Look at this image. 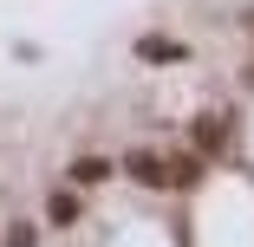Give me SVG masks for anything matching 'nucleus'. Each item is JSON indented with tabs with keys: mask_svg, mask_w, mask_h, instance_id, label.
<instances>
[{
	"mask_svg": "<svg viewBox=\"0 0 254 247\" xmlns=\"http://www.w3.org/2000/svg\"><path fill=\"white\" fill-rule=\"evenodd\" d=\"M118 169H124V176H130L137 189H170V163H163L157 150H130V156H124Z\"/></svg>",
	"mask_w": 254,
	"mask_h": 247,
	"instance_id": "nucleus-1",
	"label": "nucleus"
},
{
	"mask_svg": "<svg viewBox=\"0 0 254 247\" xmlns=\"http://www.w3.org/2000/svg\"><path fill=\"white\" fill-rule=\"evenodd\" d=\"M189 130H195V150H202V156H222V150H228V143H235V137H228L235 124H228L222 111H202V117H195Z\"/></svg>",
	"mask_w": 254,
	"mask_h": 247,
	"instance_id": "nucleus-2",
	"label": "nucleus"
},
{
	"mask_svg": "<svg viewBox=\"0 0 254 247\" xmlns=\"http://www.w3.org/2000/svg\"><path fill=\"white\" fill-rule=\"evenodd\" d=\"M65 176H72L78 189H98V182H111V163H105V156H78Z\"/></svg>",
	"mask_w": 254,
	"mask_h": 247,
	"instance_id": "nucleus-3",
	"label": "nucleus"
},
{
	"mask_svg": "<svg viewBox=\"0 0 254 247\" xmlns=\"http://www.w3.org/2000/svg\"><path fill=\"white\" fill-rule=\"evenodd\" d=\"M195 176H202L195 156H176V163H170V189H195Z\"/></svg>",
	"mask_w": 254,
	"mask_h": 247,
	"instance_id": "nucleus-4",
	"label": "nucleus"
},
{
	"mask_svg": "<svg viewBox=\"0 0 254 247\" xmlns=\"http://www.w3.org/2000/svg\"><path fill=\"white\" fill-rule=\"evenodd\" d=\"M137 52H143V59H183V46H170V39H143Z\"/></svg>",
	"mask_w": 254,
	"mask_h": 247,
	"instance_id": "nucleus-5",
	"label": "nucleus"
},
{
	"mask_svg": "<svg viewBox=\"0 0 254 247\" xmlns=\"http://www.w3.org/2000/svg\"><path fill=\"white\" fill-rule=\"evenodd\" d=\"M46 215H53V221H72V215H78V195H53V202H46Z\"/></svg>",
	"mask_w": 254,
	"mask_h": 247,
	"instance_id": "nucleus-6",
	"label": "nucleus"
},
{
	"mask_svg": "<svg viewBox=\"0 0 254 247\" xmlns=\"http://www.w3.org/2000/svg\"><path fill=\"white\" fill-rule=\"evenodd\" d=\"M7 247H33V228H13V241Z\"/></svg>",
	"mask_w": 254,
	"mask_h": 247,
	"instance_id": "nucleus-7",
	"label": "nucleus"
}]
</instances>
